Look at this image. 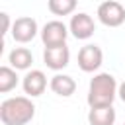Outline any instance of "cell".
I'll return each instance as SVG.
<instances>
[{"mask_svg": "<svg viewBox=\"0 0 125 125\" xmlns=\"http://www.w3.org/2000/svg\"><path fill=\"white\" fill-rule=\"evenodd\" d=\"M21 88H23V92L29 98L41 96L45 92V88H47V76H45V72L43 70H37V68L35 70H29L21 78Z\"/></svg>", "mask_w": 125, "mask_h": 125, "instance_id": "cell-9", "label": "cell"}, {"mask_svg": "<svg viewBox=\"0 0 125 125\" xmlns=\"http://www.w3.org/2000/svg\"><path fill=\"white\" fill-rule=\"evenodd\" d=\"M8 62L16 70H27L31 66V62H33V55H31V51L27 47H16V49L10 51Z\"/></svg>", "mask_w": 125, "mask_h": 125, "instance_id": "cell-12", "label": "cell"}, {"mask_svg": "<svg viewBox=\"0 0 125 125\" xmlns=\"http://www.w3.org/2000/svg\"><path fill=\"white\" fill-rule=\"evenodd\" d=\"M68 29H70V33H72L76 39L84 41V39H90V37L94 35L96 23H94L92 16H88L86 12H78V14H74V16L70 18Z\"/></svg>", "mask_w": 125, "mask_h": 125, "instance_id": "cell-8", "label": "cell"}, {"mask_svg": "<svg viewBox=\"0 0 125 125\" xmlns=\"http://www.w3.org/2000/svg\"><path fill=\"white\" fill-rule=\"evenodd\" d=\"M0 18H2V35H6V33L10 31V16H8L6 12H2Z\"/></svg>", "mask_w": 125, "mask_h": 125, "instance_id": "cell-15", "label": "cell"}, {"mask_svg": "<svg viewBox=\"0 0 125 125\" xmlns=\"http://www.w3.org/2000/svg\"><path fill=\"white\" fill-rule=\"evenodd\" d=\"M98 20L105 27H119L125 23V8L115 0H105L98 6Z\"/></svg>", "mask_w": 125, "mask_h": 125, "instance_id": "cell-3", "label": "cell"}, {"mask_svg": "<svg viewBox=\"0 0 125 125\" xmlns=\"http://www.w3.org/2000/svg\"><path fill=\"white\" fill-rule=\"evenodd\" d=\"M117 96L121 98V102H125V80L119 84V88H117Z\"/></svg>", "mask_w": 125, "mask_h": 125, "instance_id": "cell-16", "label": "cell"}, {"mask_svg": "<svg viewBox=\"0 0 125 125\" xmlns=\"http://www.w3.org/2000/svg\"><path fill=\"white\" fill-rule=\"evenodd\" d=\"M78 0H47L49 12L53 16H70L76 10Z\"/></svg>", "mask_w": 125, "mask_h": 125, "instance_id": "cell-14", "label": "cell"}, {"mask_svg": "<svg viewBox=\"0 0 125 125\" xmlns=\"http://www.w3.org/2000/svg\"><path fill=\"white\" fill-rule=\"evenodd\" d=\"M88 123L90 125H113L115 123V109H113V105L90 107V111H88Z\"/></svg>", "mask_w": 125, "mask_h": 125, "instance_id": "cell-11", "label": "cell"}, {"mask_svg": "<svg viewBox=\"0 0 125 125\" xmlns=\"http://www.w3.org/2000/svg\"><path fill=\"white\" fill-rule=\"evenodd\" d=\"M41 33V41L45 47H57V45H64L66 37L70 33V29L61 21V20H51L43 25Z\"/></svg>", "mask_w": 125, "mask_h": 125, "instance_id": "cell-4", "label": "cell"}, {"mask_svg": "<svg viewBox=\"0 0 125 125\" xmlns=\"http://www.w3.org/2000/svg\"><path fill=\"white\" fill-rule=\"evenodd\" d=\"M104 62V53L98 45L88 43L78 51V68L82 72H96Z\"/></svg>", "mask_w": 125, "mask_h": 125, "instance_id": "cell-5", "label": "cell"}, {"mask_svg": "<svg viewBox=\"0 0 125 125\" xmlns=\"http://www.w3.org/2000/svg\"><path fill=\"white\" fill-rule=\"evenodd\" d=\"M39 33L37 21L29 16H21L18 20H14L12 23V37L16 43H29L33 41V37Z\"/></svg>", "mask_w": 125, "mask_h": 125, "instance_id": "cell-6", "label": "cell"}, {"mask_svg": "<svg viewBox=\"0 0 125 125\" xmlns=\"http://www.w3.org/2000/svg\"><path fill=\"white\" fill-rule=\"evenodd\" d=\"M49 88L53 90V94H57L61 98H70L76 92V82L68 74H55L49 80Z\"/></svg>", "mask_w": 125, "mask_h": 125, "instance_id": "cell-10", "label": "cell"}, {"mask_svg": "<svg viewBox=\"0 0 125 125\" xmlns=\"http://www.w3.org/2000/svg\"><path fill=\"white\" fill-rule=\"evenodd\" d=\"M43 62L47 68L51 70H62L64 66H68L70 62V51L64 45H57V47H45L43 51Z\"/></svg>", "mask_w": 125, "mask_h": 125, "instance_id": "cell-7", "label": "cell"}, {"mask_svg": "<svg viewBox=\"0 0 125 125\" xmlns=\"http://www.w3.org/2000/svg\"><path fill=\"white\" fill-rule=\"evenodd\" d=\"M117 80L109 72H100L90 80L88 86V105L90 107H102V105H113V100L117 96Z\"/></svg>", "mask_w": 125, "mask_h": 125, "instance_id": "cell-2", "label": "cell"}, {"mask_svg": "<svg viewBox=\"0 0 125 125\" xmlns=\"http://www.w3.org/2000/svg\"><path fill=\"white\" fill-rule=\"evenodd\" d=\"M20 82V76L16 72L14 66H0V92L2 94H8L10 90H14Z\"/></svg>", "mask_w": 125, "mask_h": 125, "instance_id": "cell-13", "label": "cell"}, {"mask_svg": "<svg viewBox=\"0 0 125 125\" xmlns=\"http://www.w3.org/2000/svg\"><path fill=\"white\" fill-rule=\"evenodd\" d=\"M35 117V104L29 96H14L0 104V121L4 125H27Z\"/></svg>", "mask_w": 125, "mask_h": 125, "instance_id": "cell-1", "label": "cell"}]
</instances>
